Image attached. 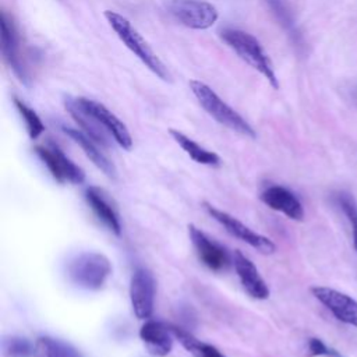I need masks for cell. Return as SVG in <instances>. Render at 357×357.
Here are the masks:
<instances>
[{"instance_id": "5bb4252c", "label": "cell", "mask_w": 357, "mask_h": 357, "mask_svg": "<svg viewBox=\"0 0 357 357\" xmlns=\"http://www.w3.org/2000/svg\"><path fill=\"white\" fill-rule=\"evenodd\" d=\"M261 201L273 211L282 212L289 219L293 220H303L304 218V208L300 199L287 188L280 185H272L262 191L259 195Z\"/></svg>"}, {"instance_id": "cb8c5ba5", "label": "cell", "mask_w": 357, "mask_h": 357, "mask_svg": "<svg viewBox=\"0 0 357 357\" xmlns=\"http://www.w3.org/2000/svg\"><path fill=\"white\" fill-rule=\"evenodd\" d=\"M271 4L272 11L275 13V15L278 17V20L280 21V24L283 25V28L289 32V35L291 36L293 42L296 45H301V35L298 33L293 17L290 14V11L286 8V6L282 3V0H268Z\"/></svg>"}, {"instance_id": "7402d4cb", "label": "cell", "mask_w": 357, "mask_h": 357, "mask_svg": "<svg viewBox=\"0 0 357 357\" xmlns=\"http://www.w3.org/2000/svg\"><path fill=\"white\" fill-rule=\"evenodd\" d=\"M14 105L20 113V116L22 117V120L25 121V127L28 131V135L31 139H36L40 137V134L45 131V124L42 123L40 117L36 114V112L33 109H31L26 103H24L20 99H14Z\"/></svg>"}, {"instance_id": "30bf717a", "label": "cell", "mask_w": 357, "mask_h": 357, "mask_svg": "<svg viewBox=\"0 0 357 357\" xmlns=\"http://www.w3.org/2000/svg\"><path fill=\"white\" fill-rule=\"evenodd\" d=\"M1 53L6 63L10 66L13 73L18 77L20 81L28 85V74L26 67L24 64L21 56V40L17 31V26L13 18L6 13L1 11Z\"/></svg>"}, {"instance_id": "277c9868", "label": "cell", "mask_w": 357, "mask_h": 357, "mask_svg": "<svg viewBox=\"0 0 357 357\" xmlns=\"http://www.w3.org/2000/svg\"><path fill=\"white\" fill-rule=\"evenodd\" d=\"M68 278L85 290H99L112 275L109 258L100 252H82L68 264Z\"/></svg>"}, {"instance_id": "603a6c76", "label": "cell", "mask_w": 357, "mask_h": 357, "mask_svg": "<svg viewBox=\"0 0 357 357\" xmlns=\"http://www.w3.org/2000/svg\"><path fill=\"white\" fill-rule=\"evenodd\" d=\"M35 344L21 336H8L1 342L4 357H32Z\"/></svg>"}, {"instance_id": "ba28073f", "label": "cell", "mask_w": 357, "mask_h": 357, "mask_svg": "<svg viewBox=\"0 0 357 357\" xmlns=\"http://www.w3.org/2000/svg\"><path fill=\"white\" fill-rule=\"evenodd\" d=\"M74 99H75V103L85 113L92 116L123 149L130 151L132 148V138L127 126L116 114H113L105 105L88 98H74Z\"/></svg>"}, {"instance_id": "52a82bcc", "label": "cell", "mask_w": 357, "mask_h": 357, "mask_svg": "<svg viewBox=\"0 0 357 357\" xmlns=\"http://www.w3.org/2000/svg\"><path fill=\"white\" fill-rule=\"evenodd\" d=\"M35 153L46 165L50 174L56 181L64 184L67 181L73 184H81L85 180L84 170L68 159L64 152L54 144L35 146Z\"/></svg>"}, {"instance_id": "4fadbf2b", "label": "cell", "mask_w": 357, "mask_h": 357, "mask_svg": "<svg viewBox=\"0 0 357 357\" xmlns=\"http://www.w3.org/2000/svg\"><path fill=\"white\" fill-rule=\"evenodd\" d=\"M234 269L241 282L244 290L257 300H265L269 297V289L259 275L254 262L247 258L241 251H234Z\"/></svg>"}, {"instance_id": "2e32d148", "label": "cell", "mask_w": 357, "mask_h": 357, "mask_svg": "<svg viewBox=\"0 0 357 357\" xmlns=\"http://www.w3.org/2000/svg\"><path fill=\"white\" fill-rule=\"evenodd\" d=\"M85 199L89 208L93 211L96 218L116 236L121 234V223L120 216L116 206L109 199L107 194L99 187H88L85 190Z\"/></svg>"}, {"instance_id": "44dd1931", "label": "cell", "mask_w": 357, "mask_h": 357, "mask_svg": "<svg viewBox=\"0 0 357 357\" xmlns=\"http://www.w3.org/2000/svg\"><path fill=\"white\" fill-rule=\"evenodd\" d=\"M33 357H82L71 344L50 336H40L35 342Z\"/></svg>"}, {"instance_id": "ac0fdd59", "label": "cell", "mask_w": 357, "mask_h": 357, "mask_svg": "<svg viewBox=\"0 0 357 357\" xmlns=\"http://www.w3.org/2000/svg\"><path fill=\"white\" fill-rule=\"evenodd\" d=\"M66 109L68 110L70 116L78 123V126L82 128V131L92 138L96 144H100L102 146L109 145V138H107V131L88 113H85L77 103L74 98H67L64 100Z\"/></svg>"}, {"instance_id": "9a60e30c", "label": "cell", "mask_w": 357, "mask_h": 357, "mask_svg": "<svg viewBox=\"0 0 357 357\" xmlns=\"http://www.w3.org/2000/svg\"><path fill=\"white\" fill-rule=\"evenodd\" d=\"M139 337L152 356L165 357L173 347V333L170 326L160 321L146 319L139 329Z\"/></svg>"}, {"instance_id": "9c48e42d", "label": "cell", "mask_w": 357, "mask_h": 357, "mask_svg": "<svg viewBox=\"0 0 357 357\" xmlns=\"http://www.w3.org/2000/svg\"><path fill=\"white\" fill-rule=\"evenodd\" d=\"M155 278L146 268H137L130 282V300L132 311L138 319H148L153 312L155 304Z\"/></svg>"}, {"instance_id": "7c38bea8", "label": "cell", "mask_w": 357, "mask_h": 357, "mask_svg": "<svg viewBox=\"0 0 357 357\" xmlns=\"http://www.w3.org/2000/svg\"><path fill=\"white\" fill-rule=\"evenodd\" d=\"M188 236L201 262L212 271L226 269L230 259L226 250L209 238L195 225H188Z\"/></svg>"}, {"instance_id": "e0dca14e", "label": "cell", "mask_w": 357, "mask_h": 357, "mask_svg": "<svg viewBox=\"0 0 357 357\" xmlns=\"http://www.w3.org/2000/svg\"><path fill=\"white\" fill-rule=\"evenodd\" d=\"M63 132L66 135H68L75 144H78L81 146V149L84 151V153L91 159V162L98 167L100 169L107 177L110 178H114L116 177V167L114 165L106 158V155L98 148L96 142L89 138L84 131L81 130H77V128H73V127H67V126H63L61 127Z\"/></svg>"}, {"instance_id": "3957f363", "label": "cell", "mask_w": 357, "mask_h": 357, "mask_svg": "<svg viewBox=\"0 0 357 357\" xmlns=\"http://www.w3.org/2000/svg\"><path fill=\"white\" fill-rule=\"evenodd\" d=\"M188 84L191 92L194 93L202 109L212 119L241 135L255 138L257 134L254 128L248 124V121L241 114H238L231 106H229L225 100H222L211 86L198 79H191Z\"/></svg>"}, {"instance_id": "5b68a950", "label": "cell", "mask_w": 357, "mask_h": 357, "mask_svg": "<svg viewBox=\"0 0 357 357\" xmlns=\"http://www.w3.org/2000/svg\"><path fill=\"white\" fill-rule=\"evenodd\" d=\"M204 208L208 212V215L212 219H215L220 226H223L225 230L227 233H230L233 237L244 241L245 244L251 245L252 248L258 250L262 254H272V252H275L276 245L266 236H262V234L254 231L252 229L245 226L243 222H240L238 219H236L230 213H227V212L213 206L212 204L204 202Z\"/></svg>"}, {"instance_id": "8fae6325", "label": "cell", "mask_w": 357, "mask_h": 357, "mask_svg": "<svg viewBox=\"0 0 357 357\" xmlns=\"http://www.w3.org/2000/svg\"><path fill=\"white\" fill-rule=\"evenodd\" d=\"M311 293L337 321L357 328V301L353 297L326 286H314Z\"/></svg>"}, {"instance_id": "484cf974", "label": "cell", "mask_w": 357, "mask_h": 357, "mask_svg": "<svg viewBox=\"0 0 357 357\" xmlns=\"http://www.w3.org/2000/svg\"><path fill=\"white\" fill-rule=\"evenodd\" d=\"M307 350H308V356L315 357V356H326V357H342L339 354V351H336L335 349L328 347L321 339L318 337H311L308 339L307 343Z\"/></svg>"}, {"instance_id": "d6986e66", "label": "cell", "mask_w": 357, "mask_h": 357, "mask_svg": "<svg viewBox=\"0 0 357 357\" xmlns=\"http://www.w3.org/2000/svg\"><path fill=\"white\" fill-rule=\"evenodd\" d=\"M169 134L172 135V138L178 144V146L197 163L199 165H206V166H218L220 163V158L212 152L205 149L204 146H201L199 144H197L194 139H191L190 137H187L185 134H183L178 130L170 128Z\"/></svg>"}, {"instance_id": "7a4b0ae2", "label": "cell", "mask_w": 357, "mask_h": 357, "mask_svg": "<svg viewBox=\"0 0 357 357\" xmlns=\"http://www.w3.org/2000/svg\"><path fill=\"white\" fill-rule=\"evenodd\" d=\"M105 17L109 25L112 26V29L119 36V39L130 49L131 53H134L156 77H159L166 82L172 81L167 67L163 64V61L151 49L148 42L142 38V35L131 25V22L126 17L110 10L105 11Z\"/></svg>"}, {"instance_id": "ffe728a7", "label": "cell", "mask_w": 357, "mask_h": 357, "mask_svg": "<svg viewBox=\"0 0 357 357\" xmlns=\"http://www.w3.org/2000/svg\"><path fill=\"white\" fill-rule=\"evenodd\" d=\"M170 329H172L173 336L180 342V344L187 351H190L194 357H226L215 346L198 340L188 331H185L183 328H178L176 325H170Z\"/></svg>"}, {"instance_id": "6da1fadb", "label": "cell", "mask_w": 357, "mask_h": 357, "mask_svg": "<svg viewBox=\"0 0 357 357\" xmlns=\"http://www.w3.org/2000/svg\"><path fill=\"white\" fill-rule=\"evenodd\" d=\"M220 38L243 61L264 75L273 89H279L273 64L255 36L241 29L225 28L220 31Z\"/></svg>"}, {"instance_id": "d4e9b609", "label": "cell", "mask_w": 357, "mask_h": 357, "mask_svg": "<svg viewBox=\"0 0 357 357\" xmlns=\"http://www.w3.org/2000/svg\"><path fill=\"white\" fill-rule=\"evenodd\" d=\"M337 202H339L340 209L343 211V213L346 215V218H347V220L351 226L353 245H354V250L357 251V201L351 194L340 192L337 195Z\"/></svg>"}, {"instance_id": "8992f818", "label": "cell", "mask_w": 357, "mask_h": 357, "mask_svg": "<svg viewBox=\"0 0 357 357\" xmlns=\"http://www.w3.org/2000/svg\"><path fill=\"white\" fill-rule=\"evenodd\" d=\"M169 10L180 24L191 29H208L219 17L216 7L202 0H172Z\"/></svg>"}]
</instances>
